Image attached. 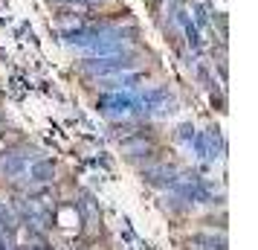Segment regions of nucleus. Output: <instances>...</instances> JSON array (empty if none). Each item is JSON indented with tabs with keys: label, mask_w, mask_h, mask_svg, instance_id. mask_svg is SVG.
Segmentation results:
<instances>
[{
	"label": "nucleus",
	"mask_w": 258,
	"mask_h": 250,
	"mask_svg": "<svg viewBox=\"0 0 258 250\" xmlns=\"http://www.w3.org/2000/svg\"><path fill=\"white\" fill-rule=\"evenodd\" d=\"M131 61H122V59H102V61H93V64H87V67H93V70H119V67H128Z\"/></svg>",
	"instance_id": "obj_1"
},
{
	"label": "nucleus",
	"mask_w": 258,
	"mask_h": 250,
	"mask_svg": "<svg viewBox=\"0 0 258 250\" xmlns=\"http://www.w3.org/2000/svg\"><path fill=\"white\" fill-rule=\"evenodd\" d=\"M87 3H93V6H96V3H105V0H87Z\"/></svg>",
	"instance_id": "obj_2"
}]
</instances>
